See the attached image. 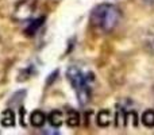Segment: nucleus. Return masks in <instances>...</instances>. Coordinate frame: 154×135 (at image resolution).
<instances>
[{
    "instance_id": "423d86ee",
    "label": "nucleus",
    "mask_w": 154,
    "mask_h": 135,
    "mask_svg": "<svg viewBox=\"0 0 154 135\" xmlns=\"http://www.w3.org/2000/svg\"><path fill=\"white\" fill-rule=\"evenodd\" d=\"M96 120H97V124L100 126V127H107V126H109L112 122V114L108 109H101L97 114Z\"/></svg>"
},
{
    "instance_id": "0eeeda50",
    "label": "nucleus",
    "mask_w": 154,
    "mask_h": 135,
    "mask_svg": "<svg viewBox=\"0 0 154 135\" xmlns=\"http://www.w3.org/2000/svg\"><path fill=\"white\" fill-rule=\"evenodd\" d=\"M46 115L43 114L42 111H39V109H37V111H32L31 116H30V122H31V124L34 126V127H42L43 124H45L46 122Z\"/></svg>"
},
{
    "instance_id": "9d476101",
    "label": "nucleus",
    "mask_w": 154,
    "mask_h": 135,
    "mask_svg": "<svg viewBox=\"0 0 154 135\" xmlns=\"http://www.w3.org/2000/svg\"><path fill=\"white\" fill-rule=\"evenodd\" d=\"M66 123H68V126H70V127H76V126H79L80 124V115H79V112L70 111L69 114H68V116H66Z\"/></svg>"
},
{
    "instance_id": "9b49d317",
    "label": "nucleus",
    "mask_w": 154,
    "mask_h": 135,
    "mask_svg": "<svg viewBox=\"0 0 154 135\" xmlns=\"http://www.w3.org/2000/svg\"><path fill=\"white\" fill-rule=\"evenodd\" d=\"M150 45H149V49H152V51L154 53V37H150Z\"/></svg>"
},
{
    "instance_id": "f03ea898",
    "label": "nucleus",
    "mask_w": 154,
    "mask_h": 135,
    "mask_svg": "<svg viewBox=\"0 0 154 135\" xmlns=\"http://www.w3.org/2000/svg\"><path fill=\"white\" fill-rule=\"evenodd\" d=\"M122 12L114 4L103 3L96 5L91 12V23L95 29L103 32H109L118 26Z\"/></svg>"
},
{
    "instance_id": "6e6552de",
    "label": "nucleus",
    "mask_w": 154,
    "mask_h": 135,
    "mask_svg": "<svg viewBox=\"0 0 154 135\" xmlns=\"http://www.w3.org/2000/svg\"><path fill=\"white\" fill-rule=\"evenodd\" d=\"M2 124L4 127H12L15 124V112L11 108H7L2 115Z\"/></svg>"
},
{
    "instance_id": "39448f33",
    "label": "nucleus",
    "mask_w": 154,
    "mask_h": 135,
    "mask_svg": "<svg viewBox=\"0 0 154 135\" xmlns=\"http://www.w3.org/2000/svg\"><path fill=\"white\" fill-rule=\"evenodd\" d=\"M48 120L51 127L58 128V127H61L62 123H64V115H62L61 111H57L56 109V111H51L50 114H49Z\"/></svg>"
},
{
    "instance_id": "20e7f679",
    "label": "nucleus",
    "mask_w": 154,
    "mask_h": 135,
    "mask_svg": "<svg viewBox=\"0 0 154 135\" xmlns=\"http://www.w3.org/2000/svg\"><path fill=\"white\" fill-rule=\"evenodd\" d=\"M46 20V16H39V18L34 19V22H31V23L29 24V26L24 29V34L29 35V37H34L35 34H37V31L41 29V26L43 24V22Z\"/></svg>"
},
{
    "instance_id": "f8f14e48",
    "label": "nucleus",
    "mask_w": 154,
    "mask_h": 135,
    "mask_svg": "<svg viewBox=\"0 0 154 135\" xmlns=\"http://www.w3.org/2000/svg\"><path fill=\"white\" fill-rule=\"evenodd\" d=\"M145 2H149V3H154V0H145Z\"/></svg>"
},
{
    "instance_id": "f257e3e1",
    "label": "nucleus",
    "mask_w": 154,
    "mask_h": 135,
    "mask_svg": "<svg viewBox=\"0 0 154 135\" xmlns=\"http://www.w3.org/2000/svg\"><path fill=\"white\" fill-rule=\"evenodd\" d=\"M66 77L70 85L76 89V96L80 106H87L92 95V85L95 76L91 70H82L79 65H72L68 68Z\"/></svg>"
},
{
    "instance_id": "7ed1b4c3",
    "label": "nucleus",
    "mask_w": 154,
    "mask_h": 135,
    "mask_svg": "<svg viewBox=\"0 0 154 135\" xmlns=\"http://www.w3.org/2000/svg\"><path fill=\"white\" fill-rule=\"evenodd\" d=\"M35 8H37V0H20L14 10L12 18L19 22L27 20L35 12Z\"/></svg>"
},
{
    "instance_id": "1a4fd4ad",
    "label": "nucleus",
    "mask_w": 154,
    "mask_h": 135,
    "mask_svg": "<svg viewBox=\"0 0 154 135\" xmlns=\"http://www.w3.org/2000/svg\"><path fill=\"white\" fill-rule=\"evenodd\" d=\"M141 119L146 127H154V109H146L142 114Z\"/></svg>"
}]
</instances>
